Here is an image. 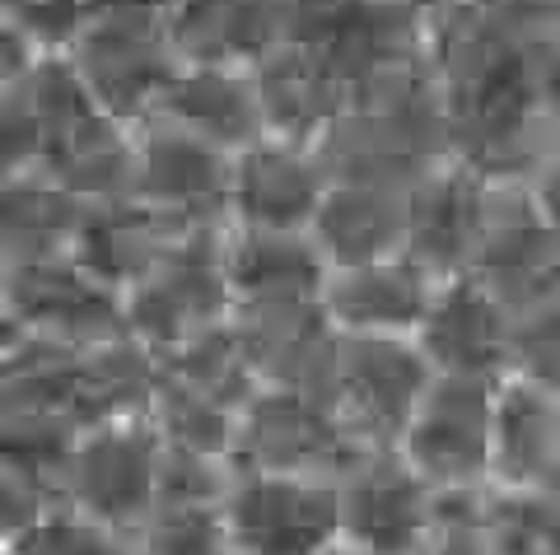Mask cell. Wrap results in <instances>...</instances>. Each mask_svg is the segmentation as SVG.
Segmentation results:
<instances>
[{"label": "cell", "mask_w": 560, "mask_h": 555, "mask_svg": "<svg viewBox=\"0 0 560 555\" xmlns=\"http://www.w3.org/2000/svg\"><path fill=\"white\" fill-rule=\"evenodd\" d=\"M230 220L191 224L168 243L164 262L127 290V332L154 355H173L191 336L234 322L230 285Z\"/></svg>", "instance_id": "cell-1"}, {"label": "cell", "mask_w": 560, "mask_h": 555, "mask_svg": "<svg viewBox=\"0 0 560 555\" xmlns=\"http://www.w3.org/2000/svg\"><path fill=\"white\" fill-rule=\"evenodd\" d=\"M168 444L150 415L80 429L61 467V505L136 542L160 513Z\"/></svg>", "instance_id": "cell-2"}, {"label": "cell", "mask_w": 560, "mask_h": 555, "mask_svg": "<svg viewBox=\"0 0 560 555\" xmlns=\"http://www.w3.org/2000/svg\"><path fill=\"white\" fill-rule=\"evenodd\" d=\"M66 57L75 61L98 113L127 121V127L154 117L168 84L183 71L168 14H94Z\"/></svg>", "instance_id": "cell-3"}, {"label": "cell", "mask_w": 560, "mask_h": 555, "mask_svg": "<svg viewBox=\"0 0 560 555\" xmlns=\"http://www.w3.org/2000/svg\"><path fill=\"white\" fill-rule=\"evenodd\" d=\"M434 378L416 336H341L331 406L360 448H397Z\"/></svg>", "instance_id": "cell-4"}, {"label": "cell", "mask_w": 560, "mask_h": 555, "mask_svg": "<svg viewBox=\"0 0 560 555\" xmlns=\"http://www.w3.org/2000/svg\"><path fill=\"white\" fill-rule=\"evenodd\" d=\"M364 448L341 425V415L323 397L261 388L238 415L234 467L261 476H318L341 481V472Z\"/></svg>", "instance_id": "cell-5"}, {"label": "cell", "mask_w": 560, "mask_h": 555, "mask_svg": "<svg viewBox=\"0 0 560 555\" xmlns=\"http://www.w3.org/2000/svg\"><path fill=\"white\" fill-rule=\"evenodd\" d=\"M495 402L500 383L481 378H434L411 429L401 435L407 458L434 491H495Z\"/></svg>", "instance_id": "cell-6"}, {"label": "cell", "mask_w": 560, "mask_h": 555, "mask_svg": "<svg viewBox=\"0 0 560 555\" xmlns=\"http://www.w3.org/2000/svg\"><path fill=\"white\" fill-rule=\"evenodd\" d=\"M220 523L238 555H313L341 536V491L318 476L238 472Z\"/></svg>", "instance_id": "cell-7"}, {"label": "cell", "mask_w": 560, "mask_h": 555, "mask_svg": "<svg viewBox=\"0 0 560 555\" xmlns=\"http://www.w3.org/2000/svg\"><path fill=\"white\" fill-rule=\"evenodd\" d=\"M5 327L28 336L70 345V351H98L127 332V299L98 285L75 257L5 267Z\"/></svg>", "instance_id": "cell-8"}, {"label": "cell", "mask_w": 560, "mask_h": 555, "mask_svg": "<svg viewBox=\"0 0 560 555\" xmlns=\"http://www.w3.org/2000/svg\"><path fill=\"white\" fill-rule=\"evenodd\" d=\"M467 275L481 281L510 314L560 299V234L537 211L533 187L490 182L481 248Z\"/></svg>", "instance_id": "cell-9"}, {"label": "cell", "mask_w": 560, "mask_h": 555, "mask_svg": "<svg viewBox=\"0 0 560 555\" xmlns=\"http://www.w3.org/2000/svg\"><path fill=\"white\" fill-rule=\"evenodd\" d=\"M341 536L370 555H420L440 491L401 458V448H364L341 472Z\"/></svg>", "instance_id": "cell-10"}, {"label": "cell", "mask_w": 560, "mask_h": 555, "mask_svg": "<svg viewBox=\"0 0 560 555\" xmlns=\"http://www.w3.org/2000/svg\"><path fill=\"white\" fill-rule=\"evenodd\" d=\"M234 154L168 117H145L136 127V201L178 224L230 220ZM234 224V220H230Z\"/></svg>", "instance_id": "cell-11"}, {"label": "cell", "mask_w": 560, "mask_h": 555, "mask_svg": "<svg viewBox=\"0 0 560 555\" xmlns=\"http://www.w3.org/2000/svg\"><path fill=\"white\" fill-rule=\"evenodd\" d=\"M331 192V168L323 150L290 141H257L234 160L230 220L234 229H276V234H313L323 201Z\"/></svg>", "instance_id": "cell-12"}, {"label": "cell", "mask_w": 560, "mask_h": 555, "mask_svg": "<svg viewBox=\"0 0 560 555\" xmlns=\"http://www.w3.org/2000/svg\"><path fill=\"white\" fill-rule=\"evenodd\" d=\"M510 327L514 314L471 275L440 281L434 304L416 332V345L425 351L440 378H481L504 383L510 378Z\"/></svg>", "instance_id": "cell-13"}, {"label": "cell", "mask_w": 560, "mask_h": 555, "mask_svg": "<svg viewBox=\"0 0 560 555\" xmlns=\"http://www.w3.org/2000/svg\"><path fill=\"white\" fill-rule=\"evenodd\" d=\"M486 192L490 182L458 160L434 164L407 192V248L401 257H411L434 281L467 275L481 248Z\"/></svg>", "instance_id": "cell-14"}, {"label": "cell", "mask_w": 560, "mask_h": 555, "mask_svg": "<svg viewBox=\"0 0 560 555\" xmlns=\"http://www.w3.org/2000/svg\"><path fill=\"white\" fill-rule=\"evenodd\" d=\"M234 327L261 388H290L331 402L341 359V332L323 304H290V308H243Z\"/></svg>", "instance_id": "cell-15"}, {"label": "cell", "mask_w": 560, "mask_h": 555, "mask_svg": "<svg viewBox=\"0 0 560 555\" xmlns=\"http://www.w3.org/2000/svg\"><path fill=\"white\" fill-rule=\"evenodd\" d=\"M257 98H261V121L267 135L290 145H323V135L350 113V90L337 80L318 47L285 43L253 61Z\"/></svg>", "instance_id": "cell-16"}, {"label": "cell", "mask_w": 560, "mask_h": 555, "mask_svg": "<svg viewBox=\"0 0 560 555\" xmlns=\"http://www.w3.org/2000/svg\"><path fill=\"white\" fill-rule=\"evenodd\" d=\"M440 281L420 271L411 257H388L374 267L331 271L323 308L341 336H416L425 322Z\"/></svg>", "instance_id": "cell-17"}, {"label": "cell", "mask_w": 560, "mask_h": 555, "mask_svg": "<svg viewBox=\"0 0 560 555\" xmlns=\"http://www.w3.org/2000/svg\"><path fill=\"white\" fill-rule=\"evenodd\" d=\"M154 117L178 121L234 160L257 141H267L253 66H183Z\"/></svg>", "instance_id": "cell-18"}, {"label": "cell", "mask_w": 560, "mask_h": 555, "mask_svg": "<svg viewBox=\"0 0 560 555\" xmlns=\"http://www.w3.org/2000/svg\"><path fill=\"white\" fill-rule=\"evenodd\" d=\"M168 33L183 66H253L290 43L280 0H173Z\"/></svg>", "instance_id": "cell-19"}, {"label": "cell", "mask_w": 560, "mask_h": 555, "mask_svg": "<svg viewBox=\"0 0 560 555\" xmlns=\"http://www.w3.org/2000/svg\"><path fill=\"white\" fill-rule=\"evenodd\" d=\"M331 267L313 234L276 229H230V285L243 308H290L323 304Z\"/></svg>", "instance_id": "cell-20"}, {"label": "cell", "mask_w": 560, "mask_h": 555, "mask_svg": "<svg viewBox=\"0 0 560 555\" xmlns=\"http://www.w3.org/2000/svg\"><path fill=\"white\" fill-rule=\"evenodd\" d=\"M313 243L323 248L331 271H355L401 257L407 248V192L378 182H331Z\"/></svg>", "instance_id": "cell-21"}, {"label": "cell", "mask_w": 560, "mask_h": 555, "mask_svg": "<svg viewBox=\"0 0 560 555\" xmlns=\"http://www.w3.org/2000/svg\"><path fill=\"white\" fill-rule=\"evenodd\" d=\"M191 224H178L140 201H121V205H94L80 224L75 238V262L94 275L98 285H108L113 294L127 299V290H136L145 275L164 262L168 243L178 238Z\"/></svg>", "instance_id": "cell-22"}, {"label": "cell", "mask_w": 560, "mask_h": 555, "mask_svg": "<svg viewBox=\"0 0 560 555\" xmlns=\"http://www.w3.org/2000/svg\"><path fill=\"white\" fill-rule=\"evenodd\" d=\"M560 476V397L518 378L495 402V491H541Z\"/></svg>", "instance_id": "cell-23"}, {"label": "cell", "mask_w": 560, "mask_h": 555, "mask_svg": "<svg viewBox=\"0 0 560 555\" xmlns=\"http://www.w3.org/2000/svg\"><path fill=\"white\" fill-rule=\"evenodd\" d=\"M51 182L70 192L80 205H121L136 201V127L108 113H94L80 131L47 154L38 168Z\"/></svg>", "instance_id": "cell-24"}, {"label": "cell", "mask_w": 560, "mask_h": 555, "mask_svg": "<svg viewBox=\"0 0 560 555\" xmlns=\"http://www.w3.org/2000/svg\"><path fill=\"white\" fill-rule=\"evenodd\" d=\"M84 215H90V205H80L70 192H61L47 173H14V178H5V201H0L5 267L70 257Z\"/></svg>", "instance_id": "cell-25"}, {"label": "cell", "mask_w": 560, "mask_h": 555, "mask_svg": "<svg viewBox=\"0 0 560 555\" xmlns=\"http://www.w3.org/2000/svg\"><path fill=\"white\" fill-rule=\"evenodd\" d=\"M164 374H173L187 388H197L201 397H210V402L230 406L234 415H243V406L261 392V378L253 369L248 345H243L234 322L210 327V332L191 336L173 355H164Z\"/></svg>", "instance_id": "cell-26"}, {"label": "cell", "mask_w": 560, "mask_h": 555, "mask_svg": "<svg viewBox=\"0 0 560 555\" xmlns=\"http://www.w3.org/2000/svg\"><path fill=\"white\" fill-rule=\"evenodd\" d=\"M150 421L164 435L168 448L234 462L238 415L230 406H220V402H210V397H201L197 388L178 383L173 374H164V359H160V388H154V402H150Z\"/></svg>", "instance_id": "cell-27"}, {"label": "cell", "mask_w": 560, "mask_h": 555, "mask_svg": "<svg viewBox=\"0 0 560 555\" xmlns=\"http://www.w3.org/2000/svg\"><path fill=\"white\" fill-rule=\"evenodd\" d=\"M0 555H136V542L61 505L47 518H38L33 528L0 536Z\"/></svg>", "instance_id": "cell-28"}, {"label": "cell", "mask_w": 560, "mask_h": 555, "mask_svg": "<svg viewBox=\"0 0 560 555\" xmlns=\"http://www.w3.org/2000/svg\"><path fill=\"white\" fill-rule=\"evenodd\" d=\"M420 555H495V505L490 491H444Z\"/></svg>", "instance_id": "cell-29"}, {"label": "cell", "mask_w": 560, "mask_h": 555, "mask_svg": "<svg viewBox=\"0 0 560 555\" xmlns=\"http://www.w3.org/2000/svg\"><path fill=\"white\" fill-rule=\"evenodd\" d=\"M230 485H234V462L168 448L160 481V513H220Z\"/></svg>", "instance_id": "cell-30"}, {"label": "cell", "mask_w": 560, "mask_h": 555, "mask_svg": "<svg viewBox=\"0 0 560 555\" xmlns=\"http://www.w3.org/2000/svg\"><path fill=\"white\" fill-rule=\"evenodd\" d=\"M510 378L560 397V299L514 314L510 327Z\"/></svg>", "instance_id": "cell-31"}, {"label": "cell", "mask_w": 560, "mask_h": 555, "mask_svg": "<svg viewBox=\"0 0 560 555\" xmlns=\"http://www.w3.org/2000/svg\"><path fill=\"white\" fill-rule=\"evenodd\" d=\"M90 20V0H5V24L20 28L38 51H70Z\"/></svg>", "instance_id": "cell-32"}, {"label": "cell", "mask_w": 560, "mask_h": 555, "mask_svg": "<svg viewBox=\"0 0 560 555\" xmlns=\"http://www.w3.org/2000/svg\"><path fill=\"white\" fill-rule=\"evenodd\" d=\"M136 555H234L220 513H160L136 536Z\"/></svg>", "instance_id": "cell-33"}, {"label": "cell", "mask_w": 560, "mask_h": 555, "mask_svg": "<svg viewBox=\"0 0 560 555\" xmlns=\"http://www.w3.org/2000/svg\"><path fill=\"white\" fill-rule=\"evenodd\" d=\"M537 108H541L547 127L556 131V141H560V43L537 66Z\"/></svg>", "instance_id": "cell-34"}, {"label": "cell", "mask_w": 560, "mask_h": 555, "mask_svg": "<svg viewBox=\"0 0 560 555\" xmlns=\"http://www.w3.org/2000/svg\"><path fill=\"white\" fill-rule=\"evenodd\" d=\"M533 201H537V211L547 215L551 229L560 234V154H556V160H551L547 168L537 173V182H533Z\"/></svg>", "instance_id": "cell-35"}, {"label": "cell", "mask_w": 560, "mask_h": 555, "mask_svg": "<svg viewBox=\"0 0 560 555\" xmlns=\"http://www.w3.org/2000/svg\"><path fill=\"white\" fill-rule=\"evenodd\" d=\"M313 555H370V551H360L355 542H346V536H337V542H327L323 551H313Z\"/></svg>", "instance_id": "cell-36"}, {"label": "cell", "mask_w": 560, "mask_h": 555, "mask_svg": "<svg viewBox=\"0 0 560 555\" xmlns=\"http://www.w3.org/2000/svg\"><path fill=\"white\" fill-rule=\"evenodd\" d=\"M397 5H411V10H420V14H430V20H434V14L448 10L453 0H397Z\"/></svg>", "instance_id": "cell-37"}, {"label": "cell", "mask_w": 560, "mask_h": 555, "mask_svg": "<svg viewBox=\"0 0 560 555\" xmlns=\"http://www.w3.org/2000/svg\"><path fill=\"white\" fill-rule=\"evenodd\" d=\"M234 555H238V551H234Z\"/></svg>", "instance_id": "cell-38"}]
</instances>
